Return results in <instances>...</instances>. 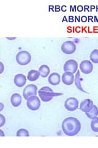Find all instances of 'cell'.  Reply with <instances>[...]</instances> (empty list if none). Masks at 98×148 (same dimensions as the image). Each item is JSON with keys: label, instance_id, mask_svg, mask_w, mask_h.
<instances>
[{"label": "cell", "instance_id": "obj_1", "mask_svg": "<svg viewBox=\"0 0 98 148\" xmlns=\"http://www.w3.org/2000/svg\"><path fill=\"white\" fill-rule=\"evenodd\" d=\"M62 127L65 135L69 136H73L80 132L81 123L77 118L69 117L63 120Z\"/></svg>", "mask_w": 98, "mask_h": 148}, {"label": "cell", "instance_id": "obj_28", "mask_svg": "<svg viewBox=\"0 0 98 148\" xmlns=\"http://www.w3.org/2000/svg\"><path fill=\"white\" fill-rule=\"evenodd\" d=\"M0 133H1V134H0V136H4V132H3L2 130H0Z\"/></svg>", "mask_w": 98, "mask_h": 148}, {"label": "cell", "instance_id": "obj_33", "mask_svg": "<svg viewBox=\"0 0 98 148\" xmlns=\"http://www.w3.org/2000/svg\"><path fill=\"white\" fill-rule=\"evenodd\" d=\"M7 39H9V40H13L16 39V37H13V38H9V37H7Z\"/></svg>", "mask_w": 98, "mask_h": 148}, {"label": "cell", "instance_id": "obj_12", "mask_svg": "<svg viewBox=\"0 0 98 148\" xmlns=\"http://www.w3.org/2000/svg\"><path fill=\"white\" fill-rule=\"evenodd\" d=\"M15 85L18 87H23L25 86L26 83V77L25 75L22 73H18L15 76L14 79Z\"/></svg>", "mask_w": 98, "mask_h": 148}, {"label": "cell", "instance_id": "obj_7", "mask_svg": "<svg viewBox=\"0 0 98 148\" xmlns=\"http://www.w3.org/2000/svg\"><path fill=\"white\" fill-rule=\"evenodd\" d=\"M78 69V63L74 59H69L65 62L63 70L64 72H71L74 74L76 73Z\"/></svg>", "mask_w": 98, "mask_h": 148}, {"label": "cell", "instance_id": "obj_21", "mask_svg": "<svg viewBox=\"0 0 98 148\" xmlns=\"http://www.w3.org/2000/svg\"><path fill=\"white\" fill-rule=\"evenodd\" d=\"M29 132L26 129L21 128L18 130L17 132V136L18 137H26L29 136Z\"/></svg>", "mask_w": 98, "mask_h": 148}, {"label": "cell", "instance_id": "obj_19", "mask_svg": "<svg viewBox=\"0 0 98 148\" xmlns=\"http://www.w3.org/2000/svg\"><path fill=\"white\" fill-rule=\"evenodd\" d=\"M91 61L95 64H98V49H94L90 54Z\"/></svg>", "mask_w": 98, "mask_h": 148}, {"label": "cell", "instance_id": "obj_35", "mask_svg": "<svg viewBox=\"0 0 98 148\" xmlns=\"http://www.w3.org/2000/svg\"><path fill=\"white\" fill-rule=\"evenodd\" d=\"M95 8V6H91V10H92L93 9H94Z\"/></svg>", "mask_w": 98, "mask_h": 148}, {"label": "cell", "instance_id": "obj_6", "mask_svg": "<svg viewBox=\"0 0 98 148\" xmlns=\"http://www.w3.org/2000/svg\"><path fill=\"white\" fill-rule=\"evenodd\" d=\"M38 92V87L34 84L27 85L23 91V96L25 99H28L30 97L36 96Z\"/></svg>", "mask_w": 98, "mask_h": 148}, {"label": "cell", "instance_id": "obj_18", "mask_svg": "<svg viewBox=\"0 0 98 148\" xmlns=\"http://www.w3.org/2000/svg\"><path fill=\"white\" fill-rule=\"evenodd\" d=\"M85 114L88 118L91 119V120L95 119L96 117H97L98 116V108H97V107L96 106L94 105V106H93V109H91L90 112H87V113H85Z\"/></svg>", "mask_w": 98, "mask_h": 148}, {"label": "cell", "instance_id": "obj_24", "mask_svg": "<svg viewBox=\"0 0 98 148\" xmlns=\"http://www.w3.org/2000/svg\"><path fill=\"white\" fill-rule=\"evenodd\" d=\"M83 7L82 6L79 5L78 6H77V10L78 11L82 12V11H83Z\"/></svg>", "mask_w": 98, "mask_h": 148}, {"label": "cell", "instance_id": "obj_10", "mask_svg": "<svg viewBox=\"0 0 98 148\" xmlns=\"http://www.w3.org/2000/svg\"><path fill=\"white\" fill-rule=\"evenodd\" d=\"M93 101L90 99H85L81 102L80 105V109L82 112L87 113L89 112L93 108Z\"/></svg>", "mask_w": 98, "mask_h": 148}, {"label": "cell", "instance_id": "obj_23", "mask_svg": "<svg viewBox=\"0 0 98 148\" xmlns=\"http://www.w3.org/2000/svg\"><path fill=\"white\" fill-rule=\"evenodd\" d=\"M81 21L82 22H86L87 21V17H86V16H82V17H81Z\"/></svg>", "mask_w": 98, "mask_h": 148}, {"label": "cell", "instance_id": "obj_16", "mask_svg": "<svg viewBox=\"0 0 98 148\" xmlns=\"http://www.w3.org/2000/svg\"><path fill=\"white\" fill-rule=\"evenodd\" d=\"M39 72L41 73V76L43 78L47 77L50 74V68L48 66L45 64L42 65V66L39 69Z\"/></svg>", "mask_w": 98, "mask_h": 148}, {"label": "cell", "instance_id": "obj_26", "mask_svg": "<svg viewBox=\"0 0 98 148\" xmlns=\"http://www.w3.org/2000/svg\"><path fill=\"white\" fill-rule=\"evenodd\" d=\"M69 22H74V17L73 16H69Z\"/></svg>", "mask_w": 98, "mask_h": 148}, {"label": "cell", "instance_id": "obj_34", "mask_svg": "<svg viewBox=\"0 0 98 148\" xmlns=\"http://www.w3.org/2000/svg\"><path fill=\"white\" fill-rule=\"evenodd\" d=\"M64 21H66V22H69L68 20H67V18H66V16H64V17H63V22H64Z\"/></svg>", "mask_w": 98, "mask_h": 148}, {"label": "cell", "instance_id": "obj_36", "mask_svg": "<svg viewBox=\"0 0 98 148\" xmlns=\"http://www.w3.org/2000/svg\"><path fill=\"white\" fill-rule=\"evenodd\" d=\"M70 8H71V11H73V12H74V9H72V6H70Z\"/></svg>", "mask_w": 98, "mask_h": 148}, {"label": "cell", "instance_id": "obj_25", "mask_svg": "<svg viewBox=\"0 0 98 148\" xmlns=\"http://www.w3.org/2000/svg\"><path fill=\"white\" fill-rule=\"evenodd\" d=\"M0 66H1V71H0V73H2L4 71V65L3 62H0Z\"/></svg>", "mask_w": 98, "mask_h": 148}, {"label": "cell", "instance_id": "obj_30", "mask_svg": "<svg viewBox=\"0 0 98 148\" xmlns=\"http://www.w3.org/2000/svg\"><path fill=\"white\" fill-rule=\"evenodd\" d=\"M90 20H91V21L93 22V17H92V16H88V22L90 21Z\"/></svg>", "mask_w": 98, "mask_h": 148}, {"label": "cell", "instance_id": "obj_37", "mask_svg": "<svg viewBox=\"0 0 98 148\" xmlns=\"http://www.w3.org/2000/svg\"><path fill=\"white\" fill-rule=\"evenodd\" d=\"M76 7H77L76 6H74V11H77V10H76Z\"/></svg>", "mask_w": 98, "mask_h": 148}, {"label": "cell", "instance_id": "obj_15", "mask_svg": "<svg viewBox=\"0 0 98 148\" xmlns=\"http://www.w3.org/2000/svg\"><path fill=\"white\" fill-rule=\"evenodd\" d=\"M39 76H41V73L39 71L31 70L28 73L27 79L31 82H34L38 80Z\"/></svg>", "mask_w": 98, "mask_h": 148}, {"label": "cell", "instance_id": "obj_11", "mask_svg": "<svg viewBox=\"0 0 98 148\" xmlns=\"http://www.w3.org/2000/svg\"><path fill=\"white\" fill-rule=\"evenodd\" d=\"M62 82L64 85L70 86L72 85L75 81L74 73L71 72H64L62 75Z\"/></svg>", "mask_w": 98, "mask_h": 148}, {"label": "cell", "instance_id": "obj_9", "mask_svg": "<svg viewBox=\"0 0 98 148\" xmlns=\"http://www.w3.org/2000/svg\"><path fill=\"white\" fill-rule=\"evenodd\" d=\"M80 70L83 74H90L93 71V64L88 60L83 61L80 64Z\"/></svg>", "mask_w": 98, "mask_h": 148}, {"label": "cell", "instance_id": "obj_2", "mask_svg": "<svg viewBox=\"0 0 98 148\" xmlns=\"http://www.w3.org/2000/svg\"><path fill=\"white\" fill-rule=\"evenodd\" d=\"M38 95L42 101L44 102H49L52 100L53 97L63 95V94L53 92L52 89L49 86H44L39 90Z\"/></svg>", "mask_w": 98, "mask_h": 148}, {"label": "cell", "instance_id": "obj_32", "mask_svg": "<svg viewBox=\"0 0 98 148\" xmlns=\"http://www.w3.org/2000/svg\"><path fill=\"white\" fill-rule=\"evenodd\" d=\"M84 8H85V9H84V11H86V10L89 11V10H88V9H89V6H84Z\"/></svg>", "mask_w": 98, "mask_h": 148}, {"label": "cell", "instance_id": "obj_4", "mask_svg": "<svg viewBox=\"0 0 98 148\" xmlns=\"http://www.w3.org/2000/svg\"><path fill=\"white\" fill-rule=\"evenodd\" d=\"M26 105L31 110H38L41 107V101L38 96H32L26 100Z\"/></svg>", "mask_w": 98, "mask_h": 148}, {"label": "cell", "instance_id": "obj_5", "mask_svg": "<svg viewBox=\"0 0 98 148\" xmlns=\"http://www.w3.org/2000/svg\"><path fill=\"white\" fill-rule=\"evenodd\" d=\"M62 51L66 54H72L76 51V45L72 41H66L62 45Z\"/></svg>", "mask_w": 98, "mask_h": 148}, {"label": "cell", "instance_id": "obj_22", "mask_svg": "<svg viewBox=\"0 0 98 148\" xmlns=\"http://www.w3.org/2000/svg\"><path fill=\"white\" fill-rule=\"evenodd\" d=\"M0 120H1V122H0V127L1 128L4 125V123H6V119L1 114H0Z\"/></svg>", "mask_w": 98, "mask_h": 148}, {"label": "cell", "instance_id": "obj_31", "mask_svg": "<svg viewBox=\"0 0 98 148\" xmlns=\"http://www.w3.org/2000/svg\"><path fill=\"white\" fill-rule=\"evenodd\" d=\"M0 105H1V108H0V111H1L4 108V105L3 103H0Z\"/></svg>", "mask_w": 98, "mask_h": 148}, {"label": "cell", "instance_id": "obj_17", "mask_svg": "<svg viewBox=\"0 0 98 148\" xmlns=\"http://www.w3.org/2000/svg\"><path fill=\"white\" fill-rule=\"evenodd\" d=\"M81 81H82V78H80V71H77L76 72V77H75V85L76 86V87L77 88V89H78L80 91L86 92V91L83 89V88L82 86L81 85Z\"/></svg>", "mask_w": 98, "mask_h": 148}, {"label": "cell", "instance_id": "obj_20", "mask_svg": "<svg viewBox=\"0 0 98 148\" xmlns=\"http://www.w3.org/2000/svg\"><path fill=\"white\" fill-rule=\"evenodd\" d=\"M91 128L94 132H98V117L93 119L91 122Z\"/></svg>", "mask_w": 98, "mask_h": 148}, {"label": "cell", "instance_id": "obj_13", "mask_svg": "<svg viewBox=\"0 0 98 148\" xmlns=\"http://www.w3.org/2000/svg\"><path fill=\"white\" fill-rule=\"evenodd\" d=\"M61 81V77L59 74L57 72H53L50 74L48 82L50 85L53 86H57L59 85Z\"/></svg>", "mask_w": 98, "mask_h": 148}, {"label": "cell", "instance_id": "obj_27", "mask_svg": "<svg viewBox=\"0 0 98 148\" xmlns=\"http://www.w3.org/2000/svg\"><path fill=\"white\" fill-rule=\"evenodd\" d=\"M55 11H57V12H58V11H59L61 9H60V7H59V6H55Z\"/></svg>", "mask_w": 98, "mask_h": 148}, {"label": "cell", "instance_id": "obj_29", "mask_svg": "<svg viewBox=\"0 0 98 148\" xmlns=\"http://www.w3.org/2000/svg\"><path fill=\"white\" fill-rule=\"evenodd\" d=\"M66 6H62V10L64 12H65L66 11Z\"/></svg>", "mask_w": 98, "mask_h": 148}, {"label": "cell", "instance_id": "obj_3", "mask_svg": "<svg viewBox=\"0 0 98 148\" xmlns=\"http://www.w3.org/2000/svg\"><path fill=\"white\" fill-rule=\"evenodd\" d=\"M16 61L21 66H26L31 61V56L26 51H22L18 52L16 56Z\"/></svg>", "mask_w": 98, "mask_h": 148}, {"label": "cell", "instance_id": "obj_8", "mask_svg": "<svg viewBox=\"0 0 98 148\" xmlns=\"http://www.w3.org/2000/svg\"><path fill=\"white\" fill-rule=\"evenodd\" d=\"M64 107L69 111H74L78 108V101L76 98H69L64 103Z\"/></svg>", "mask_w": 98, "mask_h": 148}, {"label": "cell", "instance_id": "obj_14", "mask_svg": "<svg viewBox=\"0 0 98 148\" xmlns=\"http://www.w3.org/2000/svg\"><path fill=\"white\" fill-rule=\"evenodd\" d=\"M22 101V96L18 93L13 94L11 98V103L14 107L15 108L18 107L21 104Z\"/></svg>", "mask_w": 98, "mask_h": 148}]
</instances>
